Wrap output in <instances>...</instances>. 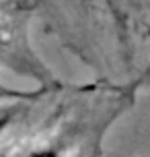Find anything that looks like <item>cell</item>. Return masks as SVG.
Wrapping results in <instances>:
<instances>
[{"instance_id": "cell-2", "label": "cell", "mask_w": 150, "mask_h": 157, "mask_svg": "<svg viewBox=\"0 0 150 157\" xmlns=\"http://www.w3.org/2000/svg\"><path fill=\"white\" fill-rule=\"evenodd\" d=\"M41 91H25V89H10L0 85V99H33Z\"/></svg>"}, {"instance_id": "cell-4", "label": "cell", "mask_w": 150, "mask_h": 157, "mask_svg": "<svg viewBox=\"0 0 150 157\" xmlns=\"http://www.w3.org/2000/svg\"><path fill=\"white\" fill-rule=\"evenodd\" d=\"M4 44H6V27L0 23V48L4 46Z\"/></svg>"}, {"instance_id": "cell-3", "label": "cell", "mask_w": 150, "mask_h": 157, "mask_svg": "<svg viewBox=\"0 0 150 157\" xmlns=\"http://www.w3.org/2000/svg\"><path fill=\"white\" fill-rule=\"evenodd\" d=\"M10 122H12V116H10V114H0V136L8 130Z\"/></svg>"}, {"instance_id": "cell-1", "label": "cell", "mask_w": 150, "mask_h": 157, "mask_svg": "<svg viewBox=\"0 0 150 157\" xmlns=\"http://www.w3.org/2000/svg\"><path fill=\"white\" fill-rule=\"evenodd\" d=\"M23 157H68L64 147L55 145V143H41L37 147H31Z\"/></svg>"}]
</instances>
